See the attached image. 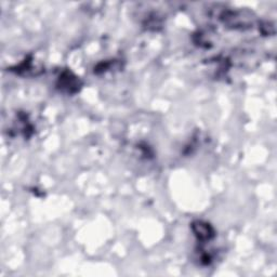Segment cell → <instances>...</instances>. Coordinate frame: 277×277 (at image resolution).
<instances>
[{
    "label": "cell",
    "mask_w": 277,
    "mask_h": 277,
    "mask_svg": "<svg viewBox=\"0 0 277 277\" xmlns=\"http://www.w3.org/2000/svg\"><path fill=\"white\" fill-rule=\"evenodd\" d=\"M193 231L196 236L202 241H208V239L214 237V230L211 229V226L207 223L200 222V221H197L193 224Z\"/></svg>",
    "instance_id": "obj_1"
}]
</instances>
